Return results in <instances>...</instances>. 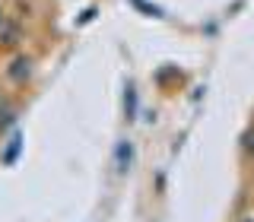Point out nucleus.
Listing matches in <instances>:
<instances>
[{"label":"nucleus","instance_id":"1","mask_svg":"<svg viewBox=\"0 0 254 222\" xmlns=\"http://www.w3.org/2000/svg\"><path fill=\"white\" fill-rule=\"evenodd\" d=\"M115 165H118V171H130V165H133V143L130 140H118Z\"/></svg>","mask_w":254,"mask_h":222},{"label":"nucleus","instance_id":"2","mask_svg":"<svg viewBox=\"0 0 254 222\" xmlns=\"http://www.w3.org/2000/svg\"><path fill=\"white\" fill-rule=\"evenodd\" d=\"M19 149H22V137H19V133H13L10 143H6V149H3V156H0V162H3V165H13L16 159H19Z\"/></svg>","mask_w":254,"mask_h":222},{"label":"nucleus","instance_id":"3","mask_svg":"<svg viewBox=\"0 0 254 222\" xmlns=\"http://www.w3.org/2000/svg\"><path fill=\"white\" fill-rule=\"evenodd\" d=\"M29 67H32V60H29V57H16V60H13L10 76H13V79H26V76H29Z\"/></svg>","mask_w":254,"mask_h":222},{"label":"nucleus","instance_id":"4","mask_svg":"<svg viewBox=\"0 0 254 222\" xmlns=\"http://www.w3.org/2000/svg\"><path fill=\"white\" fill-rule=\"evenodd\" d=\"M124 108H127V121H133V114H137V92H133V89H127Z\"/></svg>","mask_w":254,"mask_h":222},{"label":"nucleus","instance_id":"5","mask_svg":"<svg viewBox=\"0 0 254 222\" xmlns=\"http://www.w3.org/2000/svg\"><path fill=\"white\" fill-rule=\"evenodd\" d=\"M13 114H16L13 108H3V111H0V130H6V127L13 124Z\"/></svg>","mask_w":254,"mask_h":222},{"label":"nucleus","instance_id":"6","mask_svg":"<svg viewBox=\"0 0 254 222\" xmlns=\"http://www.w3.org/2000/svg\"><path fill=\"white\" fill-rule=\"evenodd\" d=\"M0 26H3V16H0Z\"/></svg>","mask_w":254,"mask_h":222}]
</instances>
